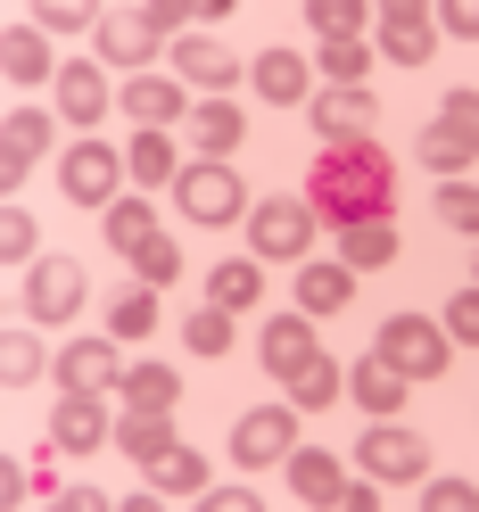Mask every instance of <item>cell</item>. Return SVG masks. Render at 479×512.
<instances>
[{
    "label": "cell",
    "instance_id": "cell-32",
    "mask_svg": "<svg viewBox=\"0 0 479 512\" xmlns=\"http://www.w3.org/2000/svg\"><path fill=\"white\" fill-rule=\"evenodd\" d=\"M149 488H157V496H199V488H207V455H199V446L157 455V463H149Z\"/></svg>",
    "mask_w": 479,
    "mask_h": 512
},
{
    "label": "cell",
    "instance_id": "cell-40",
    "mask_svg": "<svg viewBox=\"0 0 479 512\" xmlns=\"http://www.w3.org/2000/svg\"><path fill=\"white\" fill-rule=\"evenodd\" d=\"M42 232H34V215H25L17 199H9V215H0V256H9V265H42Z\"/></svg>",
    "mask_w": 479,
    "mask_h": 512
},
{
    "label": "cell",
    "instance_id": "cell-7",
    "mask_svg": "<svg viewBox=\"0 0 479 512\" xmlns=\"http://www.w3.org/2000/svg\"><path fill=\"white\" fill-rule=\"evenodd\" d=\"M58 182H67V199L75 207H116V182H124V149H108V141H75L67 157H58Z\"/></svg>",
    "mask_w": 479,
    "mask_h": 512
},
{
    "label": "cell",
    "instance_id": "cell-41",
    "mask_svg": "<svg viewBox=\"0 0 479 512\" xmlns=\"http://www.w3.org/2000/svg\"><path fill=\"white\" fill-rule=\"evenodd\" d=\"M182 339H190V356H223V347H232V314H223V306H199V314L182 323Z\"/></svg>",
    "mask_w": 479,
    "mask_h": 512
},
{
    "label": "cell",
    "instance_id": "cell-37",
    "mask_svg": "<svg viewBox=\"0 0 479 512\" xmlns=\"http://www.w3.org/2000/svg\"><path fill=\"white\" fill-rule=\"evenodd\" d=\"M133 273H141V290H174V281H182V248L157 232L149 248H133Z\"/></svg>",
    "mask_w": 479,
    "mask_h": 512
},
{
    "label": "cell",
    "instance_id": "cell-23",
    "mask_svg": "<svg viewBox=\"0 0 479 512\" xmlns=\"http://www.w3.org/2000/svg\"><path fill=\"white\" fill-rule=\"evenodd\" d=\"M157 58V34L141 17H100V67H124V75H149Z\"/></svg>",
    "mask_w": 479,
    "mask_h": 512
},
{
    "label": "cell",
    "instance_id": "cell-2",
    "mask_svg": "<svg viewBox=\"0 0 479 512\" xmlns=\"http://www.w3.org/2000/svg\"><path fill=\"white\" fill-rule=\"evenodd\" d=\"M174 207L190 215V223H248V190H240V174L223 166V157H199V166H182L174 174Z\"/></svg>",
    "mask_w": 479,
    "mask_h": 512
},
{
    "label": "cell",
    "instance_id": "cell-10",
    "mask_svg": "<svg viewBox=\"0 0 479 512\" xmlns=\"http://www.w3.org/2000/svg\"><path fill=\"white\" fill-rule=\"evenodd\" d=\"M166 58H174V83H182V91H207V100H223V91H232V83L248 75V67H240V58L223 50L215 34H182Z\"/></svg>",
    "mask_w": 479,
    "mask_h": 512
},
{
    "label": "cell",
    "instance_id": "cell-33",
    "mask_svg": "<svg viewBox=\"0 0 479 512\" xmlns=\"http://www.w3.org/2000/svg\"><path fill=\"white\" fill-rule=\"evenodd\" d=\"M58 356H50V347L34 339V331H9V339H0V380H9V389H25V380H42Z\"/></svg>",
    "mask_w": 479,
    "mask_h": 512
},
{
    "label": "cell",
    "instance_id": "cell-39",
    "mask_svg": "<svg viewBox=\"0 0 479 512\" xmlns=\"http://www.w3.org/2000/svg\"><path fill=\"white\" fill-rule=\"evenodd\" d=\"M306 25H314L323 42H356V34H364V9H356V0H314Z\"/></svg>",
    "mask_w": 479,
    "mask_h": 512
},
{
    "label": "cell",
    "instance_id": "cell-3",
    "mask_svg": "<svg viewBox=\"0 0 479 512\" xmlns=\"http://www.w3.org/2000/svg\"><path fill=\"white\" fill-rule=\"evenodd\" d=\"M314 215L306 199H257L248 207V256H281V265H306V248H314Z\"/></svg>",
    "mask_w": 479,
    "mask_h": 512
},
{
    "label": "cell",
    "instance_id": "cell-49",
    "mask_svg": "<svg viewBox=\"0 0 479 512\" xmlns=\"http://www.w3.org/2000/svg\"><path fill=\"white\" fill-rule=\"evenodd\" d=\"M339 512H380V479H347V496H339Z\"/></svg>",
    "mask_w": 479,
    "mask_h": 512
},
{
    "label": "cell",
    "instance_id": "cell-8",
    "mask_svg": "<svg viewBox=\"0 0 479 512\" xmlns=\"http://www.w3.org/2000/svg\"><path fill=\"white\" fill-rule=\"evenodd\" d=\"M290 446H298V405H257V413H240V422H232V455L248 471L290 463Z\"/></svg>",
    "mask_w": 479,
    "mask_h": 512
},
{
    "label": "cell",
    "instance_id": "cell-5",
    "mask_svg": "<svg viewBox=\"0 0 479 512\" xmlns=\"http://www.w3.org/2000/svg\"><path fill=\"white\" fill-rule=\"evenodd\" d=\"M356 463L380 479V488H413V479L430 471V446H422V430H405L397 413H389V422H372L356 438Z\"/></svg>",
    "mask_w": 479,
    "mask_h": 512
},
{
    "label": "cell",
    "instance_id": "cell-21",
    "mask_svg": "<svg viewBox=\"0 0 479 512\" xmlns=\"http://www.w3.org/2000/svg\"><path fill=\"white\" fill-rule=\"evenodd\" d=\"M257 356H265V372H273V380H290L306 356H323V347H314V314H281V323H265Z\"/></svg>",
    "mask_w": 479,
    "mask_h": 512
},
{
    "label": "cell",
    "instance_id": "cell-14",
    "mask_svg": "<svg viewBox=\"0 0 479 512\" xmlns=\"http://www.w3.org/2000/svg\"><path fill=\"white\" fill-rule=\"evenodd\" d=\"M116 108L141 124V133H166V124H190V91L174 83V75H133L116 91Z\"/></svg>",
    "mask_w": 479,
    "mask_h": 512
},
{
    "label": "cell",
    "instance_id": "cell-11",
    "mask_svg": "<svg viewBox=\"0 0 479 512\" xmlns=\"http://www.w3.org/2000/svg\"><path fill=\"white\" fill-rule=\"evenodd\" d=\"M306 116H314V133H323V149H356V141H372L380 100L372 91H314Z\"/></svg>",
    "mask_w": 479,
    "mask_h": 512
},
{
    "label": "cell",
    "instance_id": "cell-48",
    "mask_svg": "<svg viewBox=\"0 0 479 512\" xmlns=\"http://www.w3.org/2000/svg\"><path fill=\"white\" fill-rule=\"evenodd\" d=\"M58 504H67V512H116V496H108V488H91V479H75V488H58Z\"/></svg>",
    "mask_w": 479,
    "mask_h": 512
},
{
    "label": "cell",
    "instance_id": "cell-18",
    "mask_svg": "<svg viewBox=\"0 0 479 512\" xmlns=\"http://www.w3.org/2000/svg\"><path fill=\"white\" fill-rule=\"evenodd\" d=\"M100 438H108V413H100V397L67 389V397L50 405V446H58V455H91Z\"/></svg>",
    "mask_w": 479,
    "mask_h": 512
},
{
    "label": "cell",
    "instance_id": "cell-45",
    "mask_svg": "<svg viewBox=\"0 0 479 512\" xmlns=\"http://www.w3.org/2000/svg\"><path fill=\"white\" fill-rule=\"evenodd\" d=\"M34 25H42V34H83V25L100 34V17H91V9H75V0H42V9H34Z\"/></svg>",
    "mask_w": 479,
    "mask_h": 512
},
{
    "label": "cell",
    "instance_id": "cell-26",
    "mask_svg": "<svg viewBox=\"0 0 479 512\" xmlns=\"http://www.w3.org/2000/svg\"><path fill=\"white\" fill-rule=\"evenodd\" d=\"M0 67H9V83H58V58H50V42H42V25H9Z\"/></svg>",
    "mask_w": 479,
    "mask_h": 512
},
{
    "label": "cell",
    "instance_id": "cell-22",
    "mask_svg": "<svg viewBox=\"0 0 479 512\" xmlns=\"http://www.w3.org/2000/svg\"><path fill=\"white\" fill-rule=\"evenodd\" d=\"M339 265H347V273H389V265H397V223H389V215L347 223V232H339Z\"/></svg>",
    "mask_w": 479,
    "mask_h": 512
},
{
    "label": "cell",
    "instance_id": "cell-20",
    "mask_svg": "<svg viewBox=\"0 0 479 512\" xmlns=\"http://www.w3.org/2000/svg\"><path fill=\"white\" fill-rule=\"evenodd\" d=\"M108 75L91 67V58H75V67H58V124H100L108 116Z\"/></svg>",
    "mask_w": 479,
    "mask_h": 512
},
{
    "label": "cell",
    "instance_id": "cell-25",
    "mask_svg": "<svg viewBox=\"0 0 479 512\" xmlns=\"http://www.w3.org/2000/svg\"><path fill=\"white\" fill-rule=\"evenodd\" d=\"M124 413H174V397H182V372L174 364H124Z\"/></svg>",
    "mask_w": 479,
    "mask_h": 512
},
{
    "label": "cell",
    "instance_id": "cell-36",
    "mask_svg": "<svg viewBox=\"0 0 479 512\" xmlns=\"http://www.w3.org/2000/svg\"><path fill=\"white\" fill-rule=\"evenodd\" d=\"M166 314H157V290H124L116 306H108V339H149Z\"/></svg>",
    "mask_w": 479,
    "mask_h": 512
},
{
    "label": "cell",
    "instance_id": "cell-28",
    "mask_svg": "<svg viewBox=\"0 0 479 512\" xmlns=\"http://www.w3.org/2000/svg\"><path fill=\"white\" fill-rule=\"evenodd\" d=\"M116 446L149 471L157 455H174V446H182V438H174V413H124V422H116Z\"/></svg>",
    "mask_w": 479,
    "mask_h": 512
},
{
    "label": "cell",
    "instance_id": "cell-4",
    "mask_svg": "<svg viewBox=\"0 0 479 512\" xmlns=\"http://www.w3.org/2000/svg\"><path fill=\"white\" fill-rule=\"evenodd\" d=\"M380 356H389L405 380H438L446 364H455V339H446V323H422V314H389V323H380Z\"/></svg>",
    "mask_w": 479,
    "mask_h": 512
},
{
    "label": "cell",
    "instance_id": "cell-9",
    "mask_svg": "<svg viewBox=\"0 0 479 512\" xmlns=\"http://www.w3.org/2000/svg\"><path fill=\"white\" fill-rule=\"evenodd\" d=\"M372 25H380V58H397V67H430L438 58V9H422V0H389Z\"/></svg>",
    "mask_w": 479,
    "mask_h": 512
},
{
    "label": "cell",
    "instance_id": "cell-31",
    "mask_svg": "<svg viewBox=\"0 0 479 512\" xmlns=\"http://www.w3.org/2000/svg\"><path fill=\"white\" fill-rule=\"evenodd\" d=\"M124 174H133L141 190H166L182 166H174V141L166 133H133V149H124Z\"/></svg>",
    "mask_w": 479,
    "mask_h": 512
},
{
    "label": "cell",
    "instance_id": "cell-29",
    "mask_svg": "<svg viewBox=\"0 0 479 512\" xmlns=\"http://www.w3.org/2000/svg\"><path fill=\"white\" fill-rule=\"evenodd\" d=\"M471 157H479V149L455 133V124H430V133L413 141V166H430L438 182H463V174H471Z\"/></svg>",
    "mask_w": 479,
    "mask_h": 512
},
{
    "label": "cell",
    "instance_id": "cell-50",
    "mask_svg": "<svg viewBox=\"0 0 479 512\" xmlns=\"http://www.w3.org/2000/svg\"><path fill=\"white\" fill-rule=\"evenodd\" d=\"M207 504H215V512H265V496H257V488H215Z\"/></svg>",
    "mask_w": 479,
    "mask_h": 512
},
{
    "label": "cell",
    "instance_id": "cell-35",
    "mask_svg": "<svg viewBox=\"0 0 479 512\" xmlns=\"http://www.w3.org/2000/svg\"><path fill=\"white\" fill-rule=\"evenodd\" d=\"M314 67L331 75V91H364V75H372V50H364V42H323V50H314Z\"/></svg>",
    "mask_w": 479,
    "mask_h": 512
},
{
    "label": "cell",
    "instance_id": "cell-30",
    "mask_svg": "<svg viewBox=\"0 0 479 512\" xmlns=\"http://www.w3.org/2000/svg\"><path fill=\"white\" fill-rule=\"evenodd\" d=\"M240 133H248V116H240L232 100H199V108H190V141H199L207 157H232Z\"/></svg>",
    "mask_w": 479,
    "mask_h": 512
},
{
    "label": "cell",
    "instance_id": "cell-13",
    "mask_svg": "<svg viewBox=\"0 0 479 512\" xmlns=\"http://www.w3.org/2000/svg\"><path fill=\"white\" fill-rule=\"evenodd\" d=\"M248 83H257L265 108H306V100H314V58H298V50H257V58H248Z\"/></svg>",
    "mask_w": 479,
    "mask_h": 512
},
{
    "label": "cell",
    "instance_id": "cell-43",
    "mask_svg": "<svg viewBox=\"0 0 479 512\" xmlns=\"http://www.w3.org/2000/svg\"><path fill=\"white\" fill-rule=\"evenodd\" d=\"M446 339L479 347V281H471V290H455V298H446Z\"/></svg>",
    "mask_w": 479,
    "mask_h": 512
},
{
    "label": "cell",
    "instance_id": "cell-17",
    "mask_svg": "<svg viewBox=\"0 0 479 512\" xmlns=\"http://www.w3.org/2000/svg\"><path fill=\"white\" fill-rule=\"evenodd\" d=\"M405 389H413V380L389 364V356H380V347H372V356H356V364H347V397H356L364 413H372V422H389V413L405 405Z\"/></svg>",
    "mask_w": 479,
    "mask_h": 512
},
{
    "label": "cell",
    "instance_id": "cell-34",
    "mask_svg": "<svg viewBox=\"0 0 479 512\" xmlns=\"http://www.w3.org/2000/svg\"><path fill=\"white\" fill-rule=\"evenodd\" d=\"M149 240H157L149 199H116V207H108V248H116V256H133V248H149Z\"/></svg>",
    "mask_w": 479,
    "mask_h": 512
},
{
    "label": "cell",
    "instance_id": "cell-16",
    "mask_svg": "<svg viewBox=\"0 0 479 512\" xmlns=\"http://www.w3.org/2000/svg\"><path fill=\"white\" fill-rule=\"evenodd\" d=\"M290 496L298 504H323V512H339V496H347V463L331 455V446H290Z\"/></svg>",
    "mask_w": 479,
    "mask_h": 512
},
{
    "label": "cell",
    "instance_id": "cell-15",
    "mask_svg": "<svg viewBox=\"0 0 479 512\" xmlns=\"http://www.w3.org/2000/svg\"><path fill=\"white\" fill-rule=\"evenodd\" d=\"M67 389H83V397H108V389H124V356H116V339H75V347H58V364H50Z\"/></svg>",
    "mask_w": 479,
    "mask_h": 512
},
{
    "label": "cell",
    "instance_id": "cell-1",
    "mask_svg": "<svg viewBox=\"0 0 479 512\" xmlns=\"http://www.w3.org/2000/svg\"><path fill=\"white\" fill-rule=\"evenodd\" d=\"M314 215L331 223V232H347V223H372L389 215V157H380V141H356V149H323V166H314Z\"/></svg>",
    "mask_w": 479,
    "mask_h": 512
},
{
    "label": "cell",
    "instance_id": "cell-27",
    "mask_svg": "<svg viewBox=\"0 0 479 512\" xmlns=\"http://www.w3.org/2000/svg\"><path fill=\"white\" fill-rule=\"evenodd\" d=\"M281 389H290V405H298V413H323V405L347 389V364H339V356H306L290 380H281Z\"/></svg>",
    "mask_w": 479,
    "mask_h": 512
},
{
    "label": "cell",
    "instance_id": "cell-47",
    "mask_svg": "<svg viewBox=\"0 0 479 512\" xmlns=\"http://www.w3.org/2000/svg\"><path fill=\"white\" fill-rule=\"evenodd\" d=\"M438 34H455V42H479V0H446V9H438Z\"/></svg>",
    "mask_w": 479,
    "mask_h": 512
},
{
    "label": "cell",
    "instance_id": "cell-46",
    "mask_svg": "<svg viewBox=\"0 0 479 512\" xmlns=\"http://www.w3.org/2000/svg\"><path fill=\"white\" fill-rule=\"evenodd\" d=\"M438 124H455V133L479 149V91H446V100H438Z\"/></svg>",
    "mask_w": 479,
    "mask_h": 512
},
{
    "label": "cell",
    "instance_id": "cell-6",
    "mask_svg": "<svg viewBox=\"0 0 479 512\" xmlns=\"http://www.w3.org/2000/svg\"><path fill=\"white\" fill-rule=\"evenodd\" d=\"M91 298V273L75 256H42L34 273H25V323H75Z\"/></svg>",
    "mask_w": 479,
    "mask_h": 512
},
{
    "label": "cell",
    "instance_id": "cell-12",
    "mask_svg": "<svg viewBox=\"0 0 479 512\" xmlns=\"http://www.w3.org/2000/svg\"><path fill=\"white\" fill-rule=\"evenodd\" d=\"M58 141V116L50 108H9V124H0V190H17L25 166Z\"/></svg>",
    "mask_w": 479,
    "mask_h": 512
},
{
    "label": "cell",
    "instance_id": "cell-24",
    "mask_svg": "<svg viewBox=\"0 0 479 512\" xmlns=\"http://www.w3.org/2000/svg\"><path fill=\"white\" fill-rule=\"evenodd\" d=\"M265 298V265L257 256H223V265L207 273V306H223V314H248Z\"/></svg>",
    "mask_w": 479,
    "mask_h": 512
},
{
    "label": "cell",
    "instance_id": "cell-19",
    "mask_svg": "<svg viewBox=\"0 0 479 512\" xmlns=\"http://www.w3.org/2000/svg\"><path fill=\"white\" fill-rule=\"evenodd\" d=\"M356 281L364 273H347L339 256H306V265H298V314H347Z\"/></svg>",
    "mask_w": 479,
    "mask_h": 512
},
{
    "label": "cell",
    "instance_id": "cell-42",
    "mask_svg": "<svg viewBox=\"0 0 479 512\" xmlns=\"http://www.w3.org/2000/svg\"><path fill=\"white\" fill-rule=\"evenodd\" d=\"M141 25H149L157 42H182L190 25H199V9H190V0H149V9H141Z\"/></svg>",
    "mask_w": 479,
    "mask_h": 512
},
{
    "label": "cell",
    "instance_id": "cell-44",
    "mask_svg": "<svg viewBox=\"0 0 479 512\" xmlns=\"http://www.w3.org/2000/svg\"><path fill=\"white\" fill-rule=\"evenodd\" d=\"M422 512H479V488H471V479H430Z\"/></svg>",
    "mask_w": 479,
    "mask_h": 512
},
{
    "label": "cell",
    "instance_id": "cell-38",
    "mask_svg": "<svg viewBox=\"0 0 479 512\" xmlns=\"http://www.w3.org/2000/svg\"><path fill=\"white\" fill-rule=\"evenodd\" d=\"M438 223L479 240V182H471V174H463V182H438Z\"/></svg>",
    "mask_w": 479,
    "mask_h": 512
}]
</instances>
